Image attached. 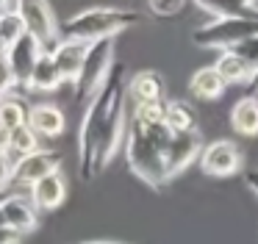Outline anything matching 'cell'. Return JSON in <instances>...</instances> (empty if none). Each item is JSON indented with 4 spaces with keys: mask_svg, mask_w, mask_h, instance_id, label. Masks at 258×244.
<instances>
[{
    "mask_svg": "<svg viewBox=\"0 0 258 244\" xmlns=\"http://www.w3.org/2000/svg\"><path fill=\"white\" fill-rule=\"evenodd\" d=\"M128 125V70L117 61L103 89L84 108L78 125V169L84 180H95L114 155L125 150Z\"/></svg>",
    "mask_w": 258,
    "mask_h": 244,
    "instance_id": "1",
    "label": "cell"
},
{
    "mask_svg": "<svg viewBox=\"0 0 258 244\" xmlns=\"http://www.w3.org/2000/svg\"><path fill=\"white\" fill-rule=\"evenodd\" d=\"M175 133L164 125H142L131 119L125 139V161L131 172L150 189H161L172 180L169 175V147Z\"/></svg>",
    "mask_w": 258,
    "mask_h": 244,
    "instance_id": "2",
    "label": "cell"
},
{
    "mask_svg": "<svg viewBox=\"0 0 258 244\" xmlns=\"http://www.w3.org/2000/svg\"><path fill=\"white\" fill-rule=\"evenodd\" d=\"M142 17L134 9H117V6H92L70 20L61 22V39H75V42H103V39H117L119 33L139 25Z\"/></svg>",
    "mask_w": 258,
    "mask_h": 244,
    "instance_id": "3",
    "label": "cell"
},
{
    "mask_svg": "<svg viewBox=\"0 0 258 244\" xmlns=\"http://www.w3.org/2000/svg\"><path fill=\"white\" fill-rule=\"evenodd\" d=\"M117 64L114 58V39H103V42H92L89 53H86L84 70H81V78L75 81V100L84 105H89V100L95 97L103 89V83L111 75V67Z\"/></svg>",
    "mask_w": 258,
    "mask_h": 244,
    "instance_id": "4",
    "label": "cell"
},
{
    "mask_svg": "<svg viewBox=\"0 0 258 244\" xmlns=\"http://www.w3.org/2000/svg\"><path fill=\"white\" fill-rule=\"evenodd\" d=\"M258 36V20H214L191 33V42L206 50H236Z\"/></svg>",
    "mask_w": 258,
    "mask_h": 244,
    "instance_id": "5",
    "label": "cell"
},
{
    "mask_svg": "<svg viewBox=\"0 0 258 244\" xmlns=\"http://www.w3.org/2000/svg\"><path fill=\"white\" fill-rule=\"evenodd\" d=\"M17 14L23 17L25 31L39 39L47 53L56 50V44L61 42V25L56 22V14L47 0H17Z\"/></svg>",
    "mask_w": 258,
    "mask_h": 244,
    "instance_id": "6",
    "label": "cell"
},
{
    "mask_svg": "<svg viewBox=\"0 0 258 244\" xmlns=\"http://www.w3.org/2000/svg\"><path fill=\"white\" fill-rule=\"evenodd\" d=\"M58 169H61V153L58 150H50V147L36 150V153L14 161L12 192H28L34 183H39L42 177H47L50 172H58Z\"/></svg>",
    "mask_w": 258,
    "mask_h": 244,
    "instance_id": "7",
    "label": "cell"
},
{
    "mask_svg": "<svg viewBox=\"0 0 258 244\" xmlns=\"http://www.w3.org/2000/svg\"><path fill=\"white\" fill-rule=\"evenodd\" d=\"M241 164H244V155H241L239 144L230 139H214L200 153V166L211 177H230L241 169Z\"/></svg>",
    "mask_w": 258,
    "mask_h": 244,
    "instance_id": "8",
    "label": "cell"
},
{
    "mask_svg": "<svg viewBox=\"0 0 258 244\" xmlns=\"http://www.w3.org/2000/svg\"><path fill=\"white\" fill-rule=\"evenodd\" d=\"M45 53L47 50L39 44V39L31 36L28 31H25L23 36H20V42L9 50V64H12V75H14V81H17V89H28L31 75H34L36 64H39V58Z\"/></svg>",
    "mask_w": 258,
    "mask_h": 244,
    "instance_id": "9",
    "label": "cell"
},
{
    "mask_svg": "<svg viewBox=\"0 0 258 244\" xmlns=\"http://www.w3.org/2000/svg\"><path fill=\"white\" fill-rule=\"evenodd\" d=\"M28 197L31 203H34V208L39 211V214H50V211H58L64 205V200H67V177H64V172H50L47 177H42L39 183H34V186L28 189Z\"/></svg>",
    "mask_w": 258,
    "mask_h": 244,
    "instance_id": "10",
    "label": "cell"
},
{
    "mask_svg": "<svg viewBox=\"0 0 258 244\" xmlns=\"http://www.w3.org/2000/svg\"><path fill=\"white\" fill-rule=\"evenodd\" d=\"M3 216H6V225L23 236H28L39 227V211L34 208L31 197L23 192H12L9 197H3Z\"/></svg>",
    "mask_w": 258,
    "mask_h": 244,
    "instance_id": "11",
    "label": "cell"
},
{
    "mask_svg": "<svg viewBox=\"0 0 258 244\" xmlns=\"http://www.w3.org/2000/svg\"><path fill=\"white\" fill-rule=\"evenodd\" d=\"M86 53H89V44L86 42H75V39H61L56 44V50H50L53 61H56L58 72H61L64 83H73L81 78V70H84Z\"/></svg>",
    "mask_w": 258,
    "mask_h": 244,
    "instance_id": "12",
    "label": "cell"
},
{
    "mask_svg": "<svg viewBox=\"0 0 258 244\" xmlns=\"http://www.w3.org/2000/svg\"><path fill=\"white\" fill-rule=\"evenodd\" d=\"M28 125L39 133V139H58L67 131V116L56 103H34L28 111Z\"/></svg>",
    "mask_w": 258,
    "mask_h": 244,
    "instance_id": "13",
    "label": "cell"
},
{
    "mask_svg": "<svg viewBox=\"0 0 258 244\" xmlns=\"http://www.w3.org/2000/svg\"><path fill=\"white\" fill-rule=\"evenodd\" d=\"M214 67H217V72L225 78L228 86H233V83L236 86H250L252 75H255V64L247 61L244 55L236 53V50H219Z\"/></svg>",
    "mask_w": 258,
    "mask_h": 244,
    "instance_id": "14",
    "label": "cell"
},
{
    "mask_svg": "<svg viewBox=\"0 0 258 244\" xmlns=\"http://www.w3.org/2000/svg\"><path fill=\"white\" fill-rule=\"evenodd\" d=\"M128 100L134 105L164 100V81L156 70H139L128 78Z\"/></svg>",
    "mask_w": 258,
    "mask_h": 244,
    "instance_id": "15",
    "label": "cell"
},
{
    "mask_svg": "<svg viewBox=\"0 0 258 244\" xmlns=\"http://www.w3.org/2000/svg\"><path fill=\"white\" fill-rule=\"evenodd\" d=\"M225 89H228V83H225V78L217 72L214 64L211 67H200V70L189 78V94L197 97V100H203V103L219 100L225 94Z\"/></svg>",
    "mask_w": 258,
    "mask_h": 244,
    "instance_id": "16",
    "label": "cell"
},
{
    "mask_svg": "<svg viewBox=\"0 0 258 244\" xmlns=\"http://www.w3.org/2000/svg\"><path fill=\"white\" fill-rule=\"evenodd\" d=\"M230 128L239 136H258V97L255 94H244L241 100H236L230 108Z\"/></svg>",
    "mask_w": 258,
    "mask_h": 244,
    "instance_id": "17",
    "label": "cell"
},
{
    "mask_svg": "<svg viewBox=\"0 0 258 244\" xmlns=\"http://www.w3.org/2000/svg\"><path fill=\"white\" fill-rule=\"evenodd\" d=\"M206 14H214V20H258V11L241 0H191Z\"/></svg>",
    "mask_w": 258,
    "mask_h": 244,
    "instance_id": "18",
    "label": "cell"
},
{
    "mask_svg": "<svg viewBox=\"0 0 258 244\" xmlns=\"http://www.w3.org/2000/svg\"><path fill=\"white\" fill-rule=\"evenodd\" d=\"M61 83H64V78H61V72H58L56 61H53V55L45 53L39 58V64H36L31 81H28V92H56Z\"/></svg>",
    "mask_w": 258,
    "mask_h": 244,
    "instance_id": "19",
    "label": "cell"
},
{
    "mask_svg": "<svg viewBox=\"0 0 258 244\" xmlns=\"http://www.w3.org/2000/svg\"><path fill=\"white\" fill-rule=\"evenodd\" d=\"M167 128L172 133H200L197 131V111L191 108V103L169 100L167 103Z\"/></svg>",
    "mask_w": 258,
    "mask_h": 244,
    "instance_id": "20",
    "label": "cell"
},
{
    "mask_svg": "<svg viewBox=\"0 0 258 244\" xmlns=\"http://www.w3.org/2000/svg\"><path fill=\"white\" fill-rule=\"evenodd\" d=\"M28 111H31V105H25V100L17 92L0 97V128L17 131V128L28 125Z\"/></svg>",
    "mask_w": 258,
    "mask_h": 244,
    "instance_id": "21",
    "label": "cell"
},
{
    "mask_svg": "<svg viewBox=\"0 0 258 244\" xmlns=\"http://www.w3.org/2000/svg\"><path fill=\"white\" fill-rule=\"evenodd\" d=\"M36 150H42V144H39V133L31 125L9 131V158L12 161H20V158H25V155L36 153Z\"/></svg>",
    "mask_w": 258,
    "mask_h": 244,
    "instance_id": "22",
    "label": "cell"
},
{
    "mask_svg": "<svg viewBox=\"0 0 258 244\" xmlns=\"http://www.w3.org/2000/svg\"><path fill=\"white\" fill-rule=\"evenodd\" d=\"M25 33V22L17 14V9L9 11V14H0V50H12L20 42V36Z\"/></svg>",
    "mask_w": 258,
    "mask_h": 244,
    "instance_id": "23",
    "label": "cell"
},
{
    "mask_svg": "<svg viewBox=\"0 0 258 244\" xmlns=\"http://www.w3.org/2000/svg\"><path fill=\"white\" fill-rule=\"evenodd\" d=\"M131 119L142 122V125H164L167 122V100H153V103L134 105Z\"/></svg>",
    "mask_w": 258,
    "mask_h": 244,
    "instance_id": "24",
    "label": "cell"
},
{
    "mask_svg": "<svg viewBox=\"0 0 258 244\" xmlns=\"http://www.w3.org/2000/svg\"><path fill=\"white\" fill-rule=\"evenodd\" d=\"M191 0H147V9L156 17H178Z\"/></svg>",
    "mask_w": 258,
    "mask_h": 244,
    "instance_id": "25",
    "label": "cell"
},
{
    "mask_svg": "<svg viewBox=\"0 0 258 244\" xmlns=\"http://www.w3.org/2000/svg\"><path fill=\"white\" fill-rule=\"evenodd\" d=\"M14 92H20V89H17V81H14V75H12L9 53H6V50H0V97L14 94Z\"/></svg>",
    "mask_w": 258,
    "mask_h": 244,
    "instance_id": "26",
    "label": "cell"
},
{
    "mask_svg": "<svg viewBox=\"0 0 258 244\" xmlns=\"http://www.w3.org/2000/svg\"><path fill=\"white\" fill-rule=\"evenodd\" d=\"M12 172H14V161L9 155H0V200L12 194Z\"/></svg>",
    "mask_w": 258,
    "mask_h": 244,
    "instance_id": "27",
    "label": "cell"
},
{
    "mask_svg": "<svg viewBox=\"0 0 258 244\" xmlns=\"http://www.w3.org/2000/svg\"><path fill=\"white\" fill-rule=\"evenodd\" d=\"M236 53H241L247 61L258 64V36H252V39H247L244 44H239V47H236Z\"/></svg>",
    "mask_w": 258,
    "mask_h": 244,
    "instance_id": "28",
    "label": "cell"
},
{
    "mask_svg": "<svg viewBox=\"0 0 258 244\" xmlns=\"http://www.w3.org/2000/svg\"><path fill=\"white\" fill-rule=\"evenodd\" d=\"M0 244H23V233H17L9 225H0Z\"/></svg>",
    "mask_w": 258,
    "mask_h": 244,
    "instance_id": "29",
    "label": "cell"
},
{
    "mask_svg": "<svg viewBox=\"0 0 258 244\" xmlns=\"http://www.w3.org/2000/svg\"><path fill=\"white\" fill-rule=\"evenodd\" d=\"M244 183L255 192V197H258V169H247L244 172Z\"/></svg>",
    "mask_w": 258,
    "mask_h": 244,
    "instance_id": "30",
    "label": "cell"
},
{
    "mask_svg": "<svg viewBox=\"0 0 258 244\" xmlns=\"http://www.w3.org/2000/svg\"><path fill=\"white\" fill-rule=\"evenodd\" d=\"M0 155H9V131L0 128Z\"/></svg>",
    "mask_w": 258,
    "mask_h": 244,
    "instance_id": "31",
    "label": "cell"
},
{
    "mask_svg": "<svg viewBox=\"0 0 258 244\" xmlns=\"http://www.w3.org/2000/svg\"><path fill=\"white\" fill-rule=\"evenodd\" d=\"M14 9H17V0H0V14H9Z\"/></svg>",
    "mask_w": 258,
    "mask_h": 244,
    "instance_id": "32",
    "label": "cell"
},
{
    "mask_svg": "<svg viewBox=\"0 0 258 244\" xmlns=\"http://www.w3.org/2000/svg\"><path fill=\"white\" fill-rule=\"evenodd\" d=\"M247 89H250V94H255V97H258V64H255V75H252V81H250V86H247Z\"/></svg>",
    "mask_w": 258,
    "mask_h": 244,
    "instance_id": "33",
    "label": "cell"
},
{
    "mask_svg": "<svg viewBox=\"0 0 258 244\" xmlns=\"http://www.w3.org/2000/svg\"><path fill=\"white\" fill-rule=\"evenodd\" d=\"M78 244H119V241H78Z\"/></svg>",
    "mask_w": 258,
    "mask_h": 244,
    "instance_id": "34",
    "label": "cell"
},
{
    "mask_svg": "<svg viewBox=\"0 0 258 244\" xmlns=\"http://www.w3.org/2000/svg\"><path fill=\"white\" fill-rule=\"evenodd\" d=\"M0 225H6V216H3V200H0Z\"/></svg>",
    "mask_w": 258,
    "mask_h": 244,
    "instance_id": "35",
    "label": "cell"
}]
</instances>
